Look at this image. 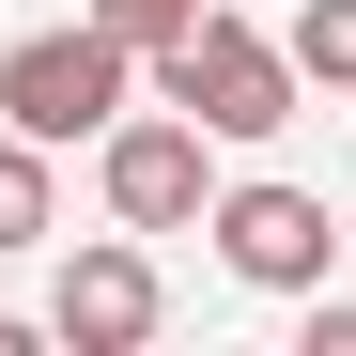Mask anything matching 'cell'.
I'll use <instances>...</instances> for the list:
<instances>
[{"instance_id":"obj_1","label":"cell","mask_w":356,"mask_h":356,"mask_svg":"<svg viewBox=\"0 0 356 356\" xmlns=\"http://www.w3.org/2000/svg\"><path fill=\"white\" fill-rule=\"evenodd\" d=\"M140 78H155L170 108H186L202 140H232V155H248V140H279L294 108H310V93H294V63H279V31H248V16H217V0H202V16L170 31V47H155Z\"/></svg>"},{"instance_id":"obj_2","label":"cell","mask_w":356,"mask_h":356,"mask_svg":"<svg viewBox=\"0 0 356 356\" xmlns=\"http://www.w3.org/2000/svg\"><path fill=\"white\" fill-rule=\"evenodd\" d=\"M124 108H140V47L124 31L63 16V31H16V47H0V124L47 140V155H63V140H108Z\"/></svg>"},{"instance_id":"obj_3","label":"cell","mask_w":356,"mask_h":356,"mask_svg":"<svg viewBox=\"0 0 356 356\" xmlns=\"http://www.w3.org/2000/svg\"><path fill=\"white\" fill-rule=\"evenodd\" d=\"M93 186H108V232H202L217 140L186 124V108H124V124L93 140Z\"/></svg>"},{"instance_id":"obj_4","label":"cell","mask_w":356,"mask_h":356,"mask_svg":"<svg viewBox=\"0 0 356 356\" xmlns=\"http://www.w3.org/2000/svg\"><path fill=\"white\" fill-rule=\"evenodd\" d=\"M170 325V279L140 232H93V248H63V279H47V341L63 356H140Z\"/></svg>"},{"instance_id":"obj_5","label":"cell","mask_w":356,"mask_h":356,"mask_svg":"<svg viewBox=\"0 0 356 356\" xmlns=\"http://www.w3.org/2000/svg\"><path fill=\"white\" fill-rule=\"evenodd\" d=\"M202 232H217V264L248 279V294H310V279L341 264V217H325L310 186H279V170L217 186V202H202Z\"/></svg>"},{"instance_id":"obj_6","label":"cell","mask_w":356,"mask_h":356,"mask_svg":"<svg viewBox=\"0 0 356 356\" xmlns=\"http://www.w3.org/2000/svg\"><path fill=\"white\" fill-rule=\"evenodd\" d=\"M47 232H63V170H47V140H16V124H0V264H16V248H47Z\"/></svg>"},{"instance_id":"obj_7","label":"cell","mask_w":356,"mask_h":356,"mask_svg":"<svg viewBox=\"0 0 356 356\" xmlns=\"http://www.w3.org/2000/svg\"><path fill=\"white\" fill-rule=\"evenodd\" d=\"M279 63H294V93H356V0H294Z\"/></svg>"},{"instance_id":"obj_8","label":"cell","mask_w":356,"mask_h":356,"mask_svg":"<svg viewBox=\"0 0 356 356\" xmlns=\"http://www.w3.org/2000/svg\"><path fill=\"white\" fill-rule=\"evenodd\" d=\"M78 16H93V31H124V47H140V63H155V47H170V31H186V16H202V0H78Z\"/></svg>"},{"instance_id":"obj_9","label":"cell","mask_w":356,"mask_h":356,"mask_svg":"<svg viewBox=\"0 0 356 356\" xmlns=\"http://www.w3.org/2000/svg\"><path fill=\"white\" fill-rule=\"evenodd\" d=\"M294 310H310V356H356V294H325V279H310Z\"/></svg>"}]
</instances>
